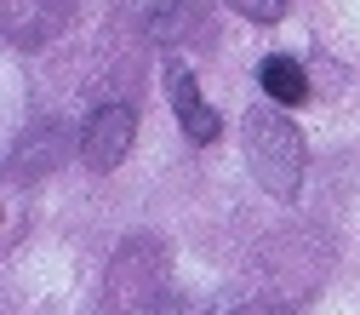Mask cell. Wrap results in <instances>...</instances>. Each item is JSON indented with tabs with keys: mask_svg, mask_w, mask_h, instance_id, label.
Masks as SVG:
<instances>
[{
	"mask_svg": "<svg viewBox=\"0 0 360 315\" xmlns=\"http://www.w3.org/2000/svg\"><path fill=\"white\" fill-rule=\"evenodd\" d=\"M246 161H252V178L269 195L292 201L303 190V138L281 109H252L246 115Z\"/></svg>",
	"mask_w": 360,
	"mask_h": 315,
	"instance_id": "6da1fadb",
	"label": "cell"
},
{
	"mask_svg": "<svg viewBox=\"0 0 360 315\" xmlns=\"http://www.w3.org/2000/svg\"><path fill=\"white\" fill-rule=\"evenodd\" d=\"M131 132H138V115H131L126 104H103V109H92V121H86V132H80V161L92 166V172L120 166L126 149H131Z\"/></svg>",
	"mask_w": 360,
	"mask_h": 315,
	"instance_id": "7a4b0ae2",
	"label": "cell"
},
{
	"mask_svg": "<svg viewBox=\"0 0 360 315\" xmlns=\"http://www.w3.org/2000/svg\"><path fill=\"white\" fill-rule=\"evenodd\" d=\"M166 92H172V115H177V126L189 132V144H212L217 138V109L200 98L189 63H172L166 69Z\"/></svg>",
	"mask_w": 360,
	"mask_h": 315,
	"instance_id": "3957f363",
	"label": "cell"
},
{
	"mask_svg": "<svg viewBox=\"0 0 360 315\" xmlns=\"http://www.w3.org/2000/svg\"><path fill=\"white\" fill-rule=\"evenodd\" d=\"M257 80H263V92L275 98L281 109H292V104H303V98H309V75H303V63H297V58H286V52L263 58Z\"/></svg>",
	"mask_w": 360,
	"mask_h": 315,
	"instance_id": "277c9868",
	"label": "cell"
},
{
	"mask_svg": "<svg viewBox=\"0 0 360 315\" xmlns=\"http://www.w3.org/2000/svg\"><path fill=\"white\" fill-rule=\"evenodd\" d=\"M229 6H235L240 18H252V23H275V18H286V0H229Z\"/></svg>",
	"mask_w": 360,
	"mask_h": 315,
	"instance_id": "5b68a950",
	"label": "cell"
},
{
	"mask_svg": "<svg viewBox=\"0 0 360 315\" xmlns=\"http://www.w3.org/2000/svg\"><path fill=\"white\" fill-rule=\"evenodd\" d=\"M235 315H269V309H263V304H257V309H235ZM275 315H281V309H275Z\"/></svg>",
	"mask_w": 360,
	"mask_h": 315,
	"instance_id": "8992f818",
	"label": "cell"
}]
</instances>
